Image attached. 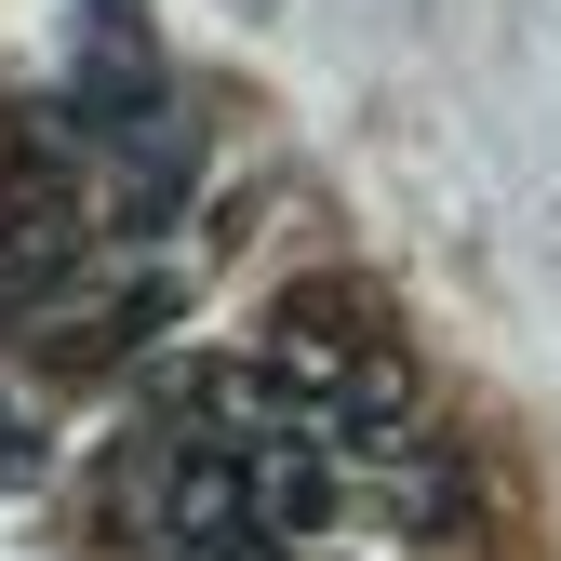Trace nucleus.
<instances>
[{
	"mask_svg": "<svg viewBox=\"0 0 561 561\" xmlns=\"http://www.w3.org/2000/svg\"><path fill=\"white\" fill-rule=\"evenodd\" d=\"M81 201H94L81 148H54L41 121H0V321H27V308L67 295V267L94 241Z\"/></svg>",
	"mask_w": 561,
	"mask_h": 561,
	"instance_id": "1",
	"label": "nucleus"
}]
</instances>
